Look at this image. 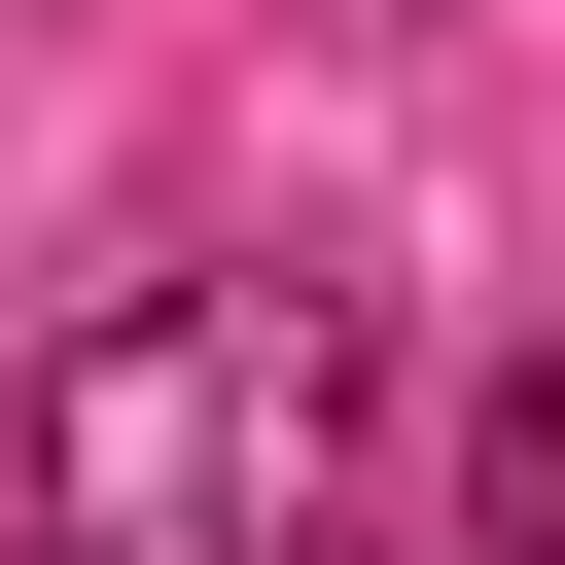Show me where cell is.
Segmentation results:
<instances>
[{"label": "cell", "instance_id": "obj_2", "mask_svg": "<svg viewBox=\"0 0 565 565\" xmlns=\"http://www.w3.org/2000/svg\"><path fill=\"white\" fill-rule=\"evenodd\" d=\"M459 530H494V565H565V353H494V424H459Z\"/></svg>", "mask_w": 565, "mask_h": 565}, {"label": "cell", "instance_id": "obj_1", "mask_svg": "<svg viewBox=\"0 0 565 565\" xmlns=\"http://www.w3.org/2000/svg\"><path fill=\"white\" fill-rule=\"evenodd\" d=\"M353 459H388L353 282H141V318L35 353V424H0V565H388Z\"/></svg>", "mask_w": 565, "mask_h": 565}]
</instances>
